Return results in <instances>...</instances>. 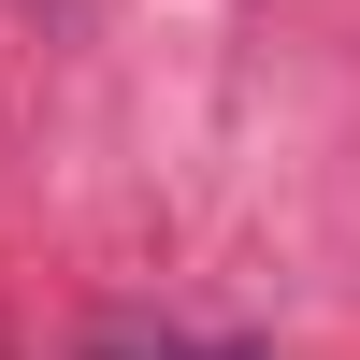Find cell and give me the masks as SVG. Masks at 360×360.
<instances>
[{"mask_svg": "<svg viewBox=\"0 0 360 360\" xmlns=\"http://www.w3.org/2000/svg\"><path fill=\"white\" fill-rule=\"evenodd\" d=\"M188 360H245V346H188Z\"/></svg>", "mask_w": 360, "mask_h": 360, "instance_id": "cell-1", "label": "cell"}]
</instances>
